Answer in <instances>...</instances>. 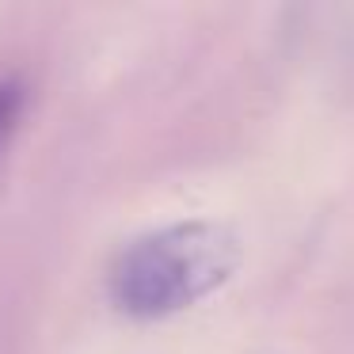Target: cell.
I'll return each instance as SVG.
<instances>
[{
    "mask_svg": "<svg viewBox=\"0 0 354 354\" xmlns=\"http://www.w3.org/2000/svg\"><path fill=\"white\" fill-rule=\"evenodd\" d=\"M240 236L221 221H176L122 248L111 263V297L133 316H171L221 290L240 267Z\"/></svg>",
    "mask_w": 354,
    "mask_h": 354,
    "instance_id": "6da1fadb",
    "label": "cell"
},
{
    "mask_svg": "<svg viewBox=\"0 0 354 354\" xmlns=\"http://www.w3.org/2000/svg\"><path fill=\"white\" fill-rule=\"evenodd\" d=\"M24 100H27V88L16 73H0V149L8 141V133L16 130V118L24 111Z\"/></svg>",
    "mask_w": 354,
    "mask_h": 354,
    "instance_id": "7a4b0ae2",
    "label": "cell"
}]
</instances>
